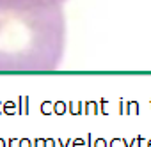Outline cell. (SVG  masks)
Segmentation results:
<instances>
[{
  "label": "cell",
  "instance_id": "obj_1",
  "mask_svg": "<svg viewBox=\"0 0 151 147\" xmlns=\"http://www.w3.org/2000/svg\"><path fill=\"white\" fill-rule=\"evenodd\" d=\"M84 113H101V110H100L98 103L89 101V103H86V112H84Z\"/></svg>",
  "mask_w": 151,
  "mask_h": 147
},
{
  "label": "cell",
  "instance_id": "obj_2",
  "mask_svg": "<svg viewBox=\"0 0 151 147\" xmlns=\"http://www.w3.org/2000/svg\"><path fill=\"white\" fill-rule=\"evenodd\" d=\"M18 113H29V106H27V98H20L18 99Z\"/></svg>",
  "mask_w": 151,
  "mask_h": 147
},
{
  "label": "cell",
  "instance_id": "obj_3",
  "mask_svg": "<svg viewBox=\"0 0 151 147\" xmlns=\"http://www.w3.org/2000/svg\"><path fill=\"white\" fill-rule=\"evenodd\" d=\"M4 113H18V110H16V105L14 103H11V101H6L4 103Z\"/></svg>",
  "mask_w": 151,
  "mask_h": 147
},
{
  "label": "cell",
  "instance_id": "obj_4",
  "mask_svg": "<svg viewBox=\"0 0 151 147\" xmlns=\"http://www.w3.org/2000/svg\"><path fill=\"white\" fill-rule=\"evenodd\" d=\"M124 113H139V103H137V101H130V103L126 105Z\"/></svg>",
  "mask_w": 151,
  "mask_h": 147
},
{
  "label": "cell",
  "instance_id": "obj_5",
  "mask_svg": "<svg viewBox=\"0 0 151 147\" xmlns=\"http://www.w3.org/2000/svg\"><path fill=\"white\" fill-rule=\"evenodd\" d=\"M53 112H55L57 115H62V113L66 112V103H64V101H57V103H53Z\"/></svg>",
  "mask_w": 151,
  "mask_h": 147
},
{
  "label": "cell",
  "instance_id": "obj_6",
  "mask_svg": "<svg viewBox=\"0 0 151 147\" xmlns=\"http://www.w3.org/2000/svg\"><path fill=\"white\" fill-rule=\"evenodd\" d=\"M41 112H43L45 115L52 113V112H53V103H50V101H45V103L41 105Z\"/></svg>",
  "mask_w": 151,
  "mask_h": 147
},
{
  "label": "cell",
  "instance_id": "obj_7",
  "mask_svg": "<svg viewBox=\"0 0 151 147\" xmlns=\"http://www.w3.org/2000/svg\"><path fill=\"white\" fill-rule=\"evenodd\" d=\"M123 143H124V140H121V138H114L112 143H110V147H123Z\"/></svg>",
  "mask_w": 151,
  "mask_h": 147
},
{
  "label": "cell",
  "instance_id": "obj_8",
  "mask_svg": "<svg viewBox=\"0 0 151 147\" xmlns=\"http://www.w3.org/2000/svg\"><path fill=\"white\" fill-rule=\"evenodd\" d=\"M73 147H86V140H82V138L73 140Z\"/></svg>",
  "mask_w": 151,
  "mask_h": 147
},
{
  "label": "cell",
  "instance_id": "obj_9",
  "mask_svg": "<svg viewBox=\"0 0 151 147\" xmlns=\"http://www.w3.org/2000/svg\"><path fill=\"white\" fill-rule=\"evenodd\" d=\"M94 147H107V142H105L103 138H96V143H94Z\"/></svg>",
  "mask_w": 151,
  "mask_h": 147
},
{
  "label": "cell",
  "instance_id": "obj_10",
  "mask_svg": "<svg viewBox=\"0 0 151 147\" xmlns=\"http://www.w3.org/2000/svg\"><path fill=\"white\" fill-rule=\"evenodd\" d=\"M34 147H46V140H34Z\"/></svg>",
  "mask_w": 151,
  "mask_h": 147
},
{
  "label": "cell",
  "instance_id": "obj_11",
  "mask_svg": "<svg viewBox=\"0 0 151 147\" xmlns=\"http://www.w3.org/2000/svg\"><path fill=\"white\" fill-rule=\"evenodd\" d=\"M20 147H32V143H30V140L23 138V140H20Z\"/></svg>",
  "mask_w": 151,
  "mask_h": 147
},
{
  "label": "cell",
  "instance_id": "obj_12",
  "mask_svg": "<svg viewBox=\"0 0 151 147\" xmlns=\"http://www.w3.org/2000/svg\"><path fill=\"white\" fill-rule=\"evenodd\" d=\"M59 143H60V147H68L71 142H69V140H59Z\"/></svg>",
  "mask_w": 151,
  "mask_h": 147
},
{
  "label": "cell",
  "instance_id": "obj_13",
  "mask_svg": "<svg viewBox=\"0 0 151 147\" xmlns=\"http://www.w3.org/2000/svg\"><path fill=\"white\" fill-rule=\"evenodd\" d=\"M46 147H55V142L53 140H46Z\"/></svg>",
  "mask_w": 151,
  "mask_h": 147
},
{
  "label": "cell",
  "instance_id": "obj_14",
  "mask_svg": "<svg viewBox=\"0 0 151 147\" xmlns=\"http://www.w3.org/2000/svg\"><path fill=\"white\" fill-rule=\"evenodd\" d=\"M0 113H4V103L0 101Z\"/></svg>",
  "mask_w": 151,
  "mask_h": 147
},
{
  "label": "cell",
  "instance_id": "obj_15",
  "mask_svg": "<svg viewBox=\"0 0 151 147\" xmlns=\"http://www.w3.org/2000/svg\"><path fill=\"white\" fill-rule=\"evenodd\" d=\"M0 147H6V142H4L2 138H0Z\"/></svg>",
  "mask_w": 151,
  "mask_h": 147
},
{
  "label": "cell",
  "instance_id": "obj_16",
  "mask_svg": "<svg viewBox=\"0 0 151 147\" xmlns=\"http://www.w3.org/2000/svg\"><path fill=\"white\" fill-rule=\"evenodd\" d=\"M7 147H13V140H9V143H7Z\"/></svg>",
  "mask_w": 151,
  "mask_h": 147
},
{
  "label": "cell",
  "instance_id": "obj_17",
  "mask_svg": "<svg viewBox=\"0 0 151 147\" xmlns=\"http://www.w3.org/2000/svg\"><path fill=\"white\" fill-rule=\"evenodd\" d=\"M149 147H151V140H149Z\"/></svg>",
  "mask_w": 151,
  "mask_h": 147
},
{
  "label": "cell",
  "instance_id": "obj_18",
  "mask_svg": "<svg viewBox=\"0 0 151 147\" xmlns=\"http://www.w3.org/2000/svg\"><path fill=\"white\" fill-rule=\"evenodd\" d=\"M41 2H43V0H41Z\"/></svg>",
  "mask_w": 151,
  "mask_h": 147
}]
</instances>
